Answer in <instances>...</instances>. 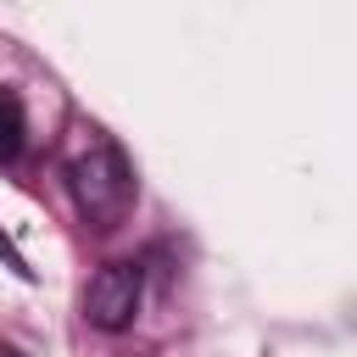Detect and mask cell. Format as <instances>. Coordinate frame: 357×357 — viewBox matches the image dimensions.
Returning a JSON list of instances; mask_svg holds the SVG:
<instances>
[{"instance_id": "cell-4", "label": "cell", "mask_w": 357, "mask_h": 357, "mask_svg": "<svg viewBox=\"0 0 357 357\" xmlns=\"http://www.w3.org/2000/svg\"><path fill=\"white\" fill-rule=\"evenodd\" d=\"M0 357H11V351H0Z\"/></svg>"}, {"instance_id": "cell-1", "label": "cell", "mask_w": 357, "mask_h": 357, "mask_svg": "<svg viewBox=\"0 0 357 357\" xmlns=\"http://www.w3.org/2000/svg\"><path fill=\"white\" fill-rule=\"evenodd\" d=\"M61 178L73 190V206L95 229H117L134 206V167L100 128H73L61 145Z\"/></svg>"}, {"instance_id": "cell-2", "label": "cell", "mask_w": 357, "mask_h": 357, "mask_svg": "<svg viewBox=\"0 0 357 357\" xmlns=\"http://www.w3.org/2000/svg\"><path fill=\"white\" fill-rule=\"evenodd\" d=\"M139 296H145L139 262H106V268H95V279L84 290V318L95 329L117 335V329H128L139 318Z\"/></svg>"}, {"instance_id": "cell-3", "label": "cell", "mask_w": 357, "mask_h": 357, "mask_svg": "<svg viewBox=\"0 0 357 357\" xmlns=\"http://www.w3.org/2000/svg\"><path fill=\"white\" fill-rule=\"evenodd\" d=\"M22 134H28V117H22V100L11 89H0V162H11L22 151Z\"/></svg>"}]
</instances>
